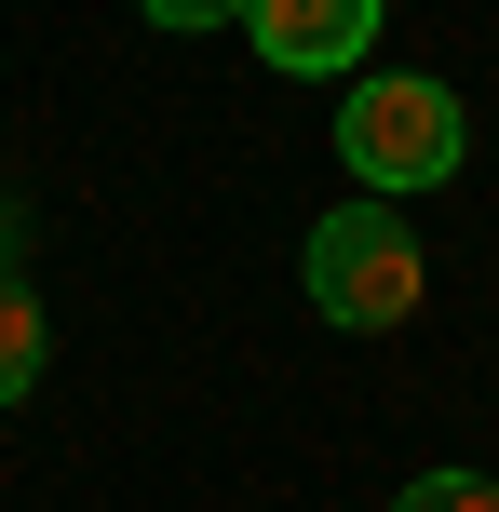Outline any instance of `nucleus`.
<instances>
[{
	"mask_svg": "<svg viewBox=\"0 0 499 512\" xmlns=\"http://www.w3.org/2000/svg\"><path fill=\"white\" fill-rule=\"evenodd\" d=\"M459 149H473V122H459V95L419 81V68H378V81L338 95V162L378 189V203H392V189H446Z\"/></svg>",
	"mask_w": 499,
	"mask_h": 512,
	"instance_id": "f257e3e1",
	"label": "nucleus"
},
{
	"mask_svg": "<svg viewBox=\"0 0 499 512\" xmlns=\"http://www.w3.org/2000/svg\"><path fill=\"white\" fill-rule=\"evenodd\" d=\"M419 230H405L392 203H338V216H311V310L324 324H351V337H392L405 310H419Z\"/></svg>",
	"mask_w": 499,
	"mask_h": 512,
	"instance_id": "f03ea898",
	"label": "nucleus"
},
{
	"mask_svg": "<svg viewBox=\"0 0 499 512\" xmlns=\"http://www.w3.org/2000/svg\"><path fill=\"white\" fill-rule=\"evenodd\" d=\"M230 27L270 54V68H297V81H338V68H365V41H378V0H243Z\"/></svg>",
	"mask_w": 499,
	"mask_h": 512,
	"instance_id": "7ed1b4c3",
	"label": "nucleus"
},
{
	"mask_svg": "<svg viewBox=\"0 0 499 512\" xmlns=\"http://www.w3.org/2000/svg\"><path fill=\"white\" fill-rule=\"evenodd\" d=\"M41 297H27V270H0V405H27V391H41Z\"/></svg>",
	"mask_w": 499,
	"mask_h": 512,
	"instance_id": "20e7f679",
	"label": "nucleus"
},
{
	"mask_svg": "<svg viewBox=\"0 0 499 512\" xmlns=\"http://www.w3.org/2000/svg\"><path fill=\"white\" fill-rule=\"evenodd\" d=\"M392 512H499V486H486V472H419Z\"/></svg>",
	"mask_w": 499,
	"mask_h": 512,
	"instance_id": "39448f33",
	"label": "nucleus"
},
{
	"mask_svg": "<svg viewBox=\"0 0 499 512\" xmlns=\"http://www.w3.org/2000/svg\"><path fill=\"white\" fill-rule=\"evenodd\" d=\"M135 14H149V27H176V41H203V27H230L243 0H135Z\"/></svg>",
	"mask_w": 499,
	"mask_h": 512,
	"instance_id": "423d86ee",
	"label": "nucleus"
},
{
	"mask_svg": "<svg viewBox=\"0 0 499 512\" xmlns=\"http://www.w3.org/2000/svg\"><path fill=\"white\" fill-rule=\"evenodd\" d=\"M14 230H27V216H14V203H0V270H14Z\"/></svg>",
	"mask_w": 499,
	"mask_h": 512,
	"instance_id": "0eeeda50",
	"label": "nucleus"
}]
</instances>
